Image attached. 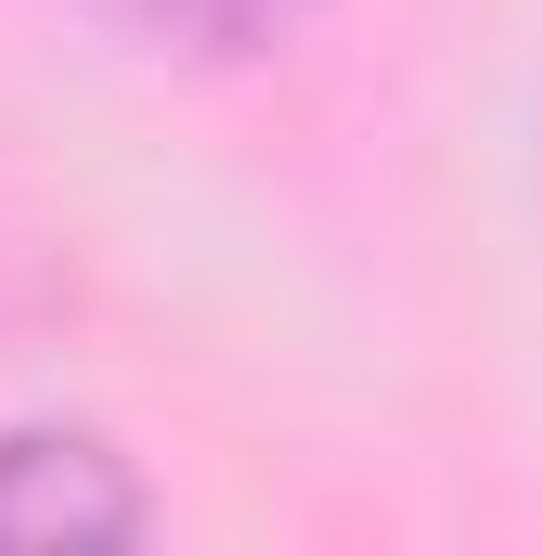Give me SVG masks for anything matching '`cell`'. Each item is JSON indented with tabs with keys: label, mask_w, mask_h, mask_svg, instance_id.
Listing matches in <instances>:
<instances>
[{
	"label": "cell",
	"mask_w": 543,
	"mask_h": 556,
	"mask_svg": "<svg viewBox=\"0 0 543 556\" xmlns=\"http://www.w3.org/2000/svg\"><path fill=\"white\" fill-rule=\"evenodd\" d=\"M155 52H272L311 0H117Z\"/></svg>",
	"instance_id": "obj_2"
},
{
	"label": "cell",
	"mask_w": 543,
	"mask_h": 556,
	"mask_svg": "<svg viewBox=\"0 0 543 556\" xmlns=\"http://www.w3.org/2000/svg\"><path fill=\"white\" fill-rule=\"evenodd\" d=\"M155 492L91 427H0V544H142Z\"/></svg>",
	"instance_id": "obj_1"
}]
</instances>
